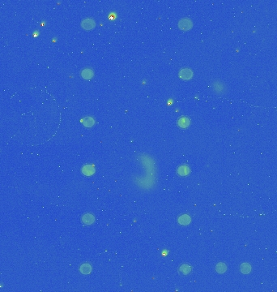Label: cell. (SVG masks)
I'll use <instances>...</instances> for the list:
<instances>
[{
    "label": "cell",
    "mask_w": 277,
    "mask_h": 292,
    "mask_svg": "<svg viewBox=\"0 0 277 292\" xmlns=\"http://www.w3.org/2000/svg\"><path fill=\"white\" fill-rule=\"evenodd\" d=\"M193 26L192 21L188 18L182 19L181 21L178 22V28L181 30H190Z\"/></svg>",
    "instance_id": "1"
},
{
    "label": "cell",
    "mask_w": 277,
    "mask_h": 292,
    "mask_svg": "<svg viewBox=\"0 0 277 292\" xmlns=\"http://www.w3.org/2000/svg\"><path fill=\"white\" fill-rule=\"evenodd\" d=\"M96 23L94 20L91 18H86L81 22V27L85 30H91L93 28H95Z\"/></svg>",
    "instance_id": "2"
},
{
    "label": "cell",
    "mask_w": 277,
    "mask_h": 292,
    "mask_svg": "<svg viewBox=\"0 0 277 292\" xmlns=\"http://www.w3.org/2000/svg\"><path fill=\"white\" fill-rule=\"evenodd\" d=\"M179 76L182 80H191L193 76V72L190 68H183L179 72Z\"/></svg>",
    "instance_id": "3"
},
{
    "label": "cell",
    "mask_w": 277,
    "mask_h": 292,
    "mask_svg": "<svg viewBox=\"0 0 277 292\" xmlns=\"http://www.w3.org/2000/svg\"><path fill=\"white\" fill-rule=\"evenodd\" d=\"M226 88L224 86V83H222V82L219 81H214V83H213V90H214L215 92L222 94V93H224V90Z\"/></svg>",
    "instance_id": "4"
},
{
    "label": "cell",
    "mask_w": 277,
    "mask_h": 292,
    "mask_svg": "<svg viewBox=\"0 0 277 292\" xmlns=\"http://www.w3.org/2000/svg\"><path fill=\"white\" fill-rule=\"evenodd\" d=\"M81 171H82V173H83L84 175L90 176V175H92L94 174V172H95V169H94V167H92V165H85V166H83V167Z\"/></svg>",
    "instance_id": "5"
},
{
    "label": "cell",
    "mask_w": 277,
    "mask_h": 292,
    "mask_svg": "<svg viewBox=\"0 0 277 292\" xmlns=\"http://www.w3.org/2000/svg\"><path fill=\"white\" fill-rule=\"evenodd\" d=\"M94 75V72L92 69L90 68H84L81 71V76L84 80H90L92 79Z\"/></svg>",
    "instance_id": "6"
},
{
    "label": "cell",
    "mask_w": 277,
    "mask_h": 292,
    "mask_svg": "<svg viewBox=\"0 0 277 292\" xmlns=\"http://www.w3.org/2000/svg\"><path fill=\"white\" fill-rule=\"evenodd\" d=\"M82 222H83V224L85 225H91L95 221V218H94V216L90 213H86V214L83 215L82 217Z\"/></svg>",
    "instance_id": "7"
},
{
    "label": "cell",
    "mask_w": 277,
    "mask_h": 292,
    "mask_svg": "<svg viewBox=\"0 0 277 292\" xmlns=\"http://www.w3.org/2000/svg\"><path fill=\"white\" fill-rule=\"evenodd\" d=\"M178 125L182 128H187L190 125V119L186 117H181L178 121Z\"/></svg>",
    "instance_id": "8"
},
{
    "label": "cell",
    "mask_w": 277,
    "mask_h": 292,
    "mask_svg": "<svg viewBox=\"0 0 277 292\" xmlns=\"http://www.w3.org/2000/svg\"><path fill=\"white\" fill-rule=\"evenodd\" d=\"M178 173L181 176H186L188 174L190 173V169L186 165H182L178 168Z\"/></svg>",
    "instance_id": "9"
},
{
    "label": "cell",
    "mask_w": 277,
    "mask_h": 292,
    "mask_svg": "<svg viewBox=\"0 0 277 292\" xmlns=\"http://www.w3.org/2000/svg\"><path fill=\"white\" fill-rule=\"evenodd\" d=\"M191 219L190 218V216H188L186 214L182 215L178 218V222L181 225H188V224L191 222Z\"/></svg>",
    "instance_id": "10"
},
{
    "label": "cell",
    "mask_w": 277,
    "mask_h": 292,
    "mask_svg": "<svg viewBox=\"0 0 277 292\" xmlns=\"http://www.w3.org/2000/svg\"><path fill=\"white\" fill-rule=\"evenodd\" d=\"M94 123H95L94 119L91 118V117H87V118L83 119V124L86 128H91V127L94 125Z\"/></svg>",
    "instance_id": "11"
},
{
    "label": "cell",
    "mask_w": 277,
    "mask_h": 292,
    "mask_svg": "<svg viewBox=\"0 0 277 292\" xmlns=\"http://www.w3.org/2000/svg\"><path fill=\"white\" fill-rule=\"evenodd\" d=\"M80 272L82 273V274H90V272H91V270H92V268H91V266H90L89 264L85 263V264H83V265H81L80 268Z\"/></svg>",
    "instance_id": "12"
},
{
    "label": "cell",
    "mask_w": 277,
    "mask_h": 292,
    "mask_svg": "<svg viewBox=\"0 0 277 292\" xmlns=\"http://www.w3.org/2000/svg\"><path fill=\"white\" fill-rule=\"evenodd\" d=\"M191 271V268L188 265H182L180 268H179V272L182 274V275H187L188 274H190Z\"/></svg>",
    "instance_id": "13"
},
{
    "label": "cell",
    "mask_w": 277,
    "mask_h": 292,
    "mask_svg": "<svg viewBox=\"0 0 277 292\" xmlns=\"http://www.w3.org/2000/svg\"><path fill=\"white\" fill-rule=\"evenodd\" d=\"M251 270V267L248 263H244L241 265V273H243L245 274H249Z\"/></svg>",
    "instance_id": "14"
},
{
    "label": "cell",
    "mask_w": 277,
    "mask_h": 292,
    "mask_svg": "<svg viewBox=\"0 0 277 292\" xmlns=\"http://www.w3.org/2000/svg\"><path fill=\"white\" fill-rule=\"evenodd\" d=\"M216 270L219 274H223V273H224V272L226 271V265L222 262L219 263V264L216 266Z\"/></svg>",
    "instance_id": "15"
}]
</instances>
